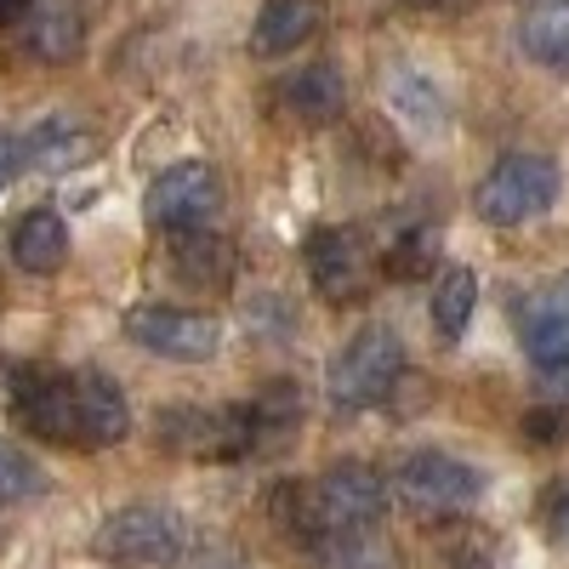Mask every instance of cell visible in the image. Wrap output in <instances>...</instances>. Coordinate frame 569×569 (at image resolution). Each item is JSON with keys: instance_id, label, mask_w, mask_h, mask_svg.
Instances as JSON below:
<instances>
[{"instance_id": "cell-1", "label": "cell", "mask_w": 569, "mask_h": 569, "mask_svg": "<svg viewBox=\"0 0 569 569\" xmlns=\"http://www.w3.org/2000/svg\"><path fill=\"white\" fill-rule=\"evenodd\" d=\"M91 552L114 569H166L188 552V518L160 501H131L98 525Z\"/></svg>"}, {"instance_id": "cell-2", "label": "cell", "mask_w": 569, "mask_h": 569, "mask_svg": "<svg viewBox=\"0 0 569 569\" xmlns=\"http://www.w3.org/2000/svg\"><path fill=\"white\" fill-rule=\"evenodd\" d=\"M558 188H563V177L547 154H501L485 171V182L472 188V211L490 228H512V222L541 217L558 200Z\"/></svg>"}, {"instance_id": "cell-3", "label": "cell", "mask_w": 569, "mask_h": 569, "mask_svg": "<svg viewBox=\"0 0 569 569\" xmlns=\"http://www.w3.org/2000/svg\"><path fill=\"white\" fill-rule=\"evenodd\" d=\"M405 376V342L393 325H365L359 337L330 365V405L337 410H370L393 393Z\"/></svg>"}, {"instance_id": "cell-4", "label": "cell", "mask_w": 569, "mask_h": 569, "mask_svg": "<svg viewBox=\"0 0 569 569\" xmlns=\"http://www.w3.org/2000/svg\"><path fill=\"white\" fill-rule=\"evenodd\" d=\"M393 496L410 512L445 518V512H461V507H472L485 496V472L467 467L461 456H445V450H416L393 472Z\"/></svg>"}, {"instance_id": "cell-5", "label": "cell", "mask_w": 569, "mask_h": 569, "mask_svg": "<svg viewBox=\"0 0 569 569\" xmlns=\"http://www.w3.org/2000/svg\"><path fill=\"white\" fill-rule=\"evenodd\" d=\"M126 337L142 353H160L177 365H206L222 348V325L211 313H188V308H131L126 313Z\"/></svg>"}, {"instance_id": "cell-6", "label": "cell", "mask_w": 569, "mask_h": 569, "mask_svg": "<svg viewBox=\"0 0 569 569\" xmlns=\"http://www.w3.org/2000/svg\"><path fill=\"white\" fill-rule=\"evenodd\" d=\"M313 507H319L325 536H353V530H370L388 512V485L365 461H337L313 485Z\"/></svg>"}, {"instance_id": "cell-7", "label": "cell", "mask_w": 569, "mask_h": 569, "mask_svg": "<svg viewBox=\"0 0 569 569\" xmlns=\"http://www.w3.org/2000/svg\"><path fill=\"white\" fill-rule=\"evenodd\" d=\"M142 206H149V217L160 228H177V233L211 228V217L222 211V177L200 160H182V166H171L149 182V200Z\"/></svg>"}, {"instance_id": "cell-8", "label": "cell", "mask_w": 569, "mask_h": 569, "mask_svg": "<svg viewBox=\"0 0 569 569\" xmlns=\"http://www.w3.org/2000/svg\"><path fill=\"white\" fill-rule=\"evenodd\" d=\"M160 445L177 456H206V461H240L257 450L246 410H166Z\"/></svg>"}, {"instance_id": "cell-9", "label": "cell", "mask_w": 569, "mask_h": 569, "mask_svg": "<svg viewBox=\"0 0 569 569\" xmlns=\"http://www.w3.org/2000/svg\"><path fill=\"white\" fill-rule=\"evenodd\" d=\"M308 273L325 302H353L370 284V246L359 228H319L308 240Z\"/></svg>"}, {"instance_id": "cell-10", "label": "cell", "mask_w": 569, "mask_h": 569, "mask_svg": "<svg viewBox=\"0 0 569 569\" xmlns=\"http://www.w3.org/2000/svg\"><path fill=\"white\" fill-rule=\"evenodd\" d=\"M12 410H18V421L29 427L34 439L80 450V439H74V388H69V376L12 370Z\"/></svg>"}, {"instance_id": "cell-11", "label": "cell", "mask_w": 569, "mask_h": 569, "mask_svg": "<svg viewBox=\"0 0 569 569\" xmlns=\"http://www.w3.org/2000/svg\"><path fill=\"white\" fill-rule=\"evenodd\" d=\"M69 388H74V439H80V450H109L131 433V410H126V393H120L114 376L74 370Z\"/></svg>"}, {"instance_id": "cell-12", "label": "cell", "mask_w": 569, "mask_h": 569, "mask_svg": "<svg viewBox=\"0 0 569 569\" xmlns=\"http://www.w3.org/2000/svg\"><path fill=\"white\" fill-rule=\"evenodd\" d=\"M233 268H240V251L211 228H188L171 240V273L194 291H222V284H233Z\"/></svg>"}, {"instance_id": "cell-13", "label": "cell", "mask_w": 569, "mask_h": 569, "mask_svg": "<svg viewBox=\"0 0 569 569\" xmlns=\"http://www.w3.org/2000/svg\"><path fill=\"white\" fill-rule=\"evenodd\" d=\"M325 23V0H268L251 23V52L257 58H284L302 40H313Z\"/></svg>"}, {"instance_id": "cell-14", "label": "cell", "mask_w": 569, "mask_h": 569, "mask_svg": "<svg viewBox=\"0 0 569 569\" xmlns=\"http://www.w3.org/2000/svg\"><path fill=\"white\" fill-rule=\"evenodd\" d=\"M29 52L40 63H74L86 52V12H80V0H34V12H29Z\"/></svg>"}, {"instance_id": "cell-15", "label": "cell", "mask_w": 569, "mask_h": 569, "mask_svg": "<svg viewBox=\"0 0 569 569\" xmlns=\"http://www.w3.org/2000/svg\"><path fill=\"white\" fill-rule=\"evenodd\" d=\"M525 353L547 376H569V297L558 284L525 308Z\"/></svg>"}, {"instance_id": "cell-16", "label": "cell", "mask_w": 569, "mask_h": 569, "mask_svg": "<svg viewBox=\"0 0 569 569\" xmlns=\"http://www.w3.org/2000/svg\"><path fill=\"white\" fill-rule=\"evenodd\" d=\"M284 109H291L302 126H330L342 120L348 109V86H342V69L337 63H308L284 80Z\"/></svg>"}, {"instance_id": "cell-17", "label": "cell", "mask_w": 569, "mask_h": 569, "mask_svg": "<svg viewBox=\"0 0 569 569\" xmlns=\"http://www.w3.org/2000/svg\"><path fill=\"white\" fill-rule=\"evenodd\" d=\"M63 257H69V222L52 206L23 211V222L12 233V262L23 273H52V268H63Z\"/></svg>"}, {"instance_id": "cell-18", "label": "cell", "mask_w": 569, "mask_h": 569, "mask_svg": "<svg viewBox=\"0 0 569 569\" xmlns=\"http://www.w3.org/2000/svg\"><path fill=\"white\" fill-rule=\"evenodd\" d=\"M518 46L547 69H569V0H530L518 18Z\"/></svg>"}, {"instance_id": "cell-19", "label": "cell", "mask_w": 569, "mask_h": 569, "mask_svg": "<svg viewBox=\"0 0 569 569\" xmlns=\"http://www.w3.org/2000/svg\"><path fill=\"white\" fill-rule=\"evenodd\" d=\"M98 154V137L80 126H34L23 137V171H74Z\"/></svg>"}, {"instance_id": "cell-20", "label": "cell", "mask_w": 569, "mask_h": 569, "mask_svg": "<svg viewBox=\"0 0 569 569\" xmlns=\"http://www.w3.org/2000/svg\"><path fill=\"white\" fill-rule=\"evenodd\" d=\"M240 410H246V427H251V445L262 450V445H273L284 433H297V421H302V388L297 382H268Z\"/></svg>"}, {"instance_id": "cell-21", "label": "cell", "mask_w": 569, "mask_h": 569, "mask_svg": "<svg viewBox=\"0 0 569 569\" xmlns=\"http://www.w3.org/2000/svg\"><path fill=\"white\" fill-rule=\"evenodd\" d=\"M472 308H479V273L472 268H445L439 284H433V325H439V337L456 342L461 330L472 325Z\"/></svg>"}, {"instance_id": "cell-22", "label": "cell", "mask_w": 569, "mask_h": 569, "mask_svg": "<svg viewBox=\"0 0 569 569\" xmlns=\"http://www.w3.org/2000/svg\"><path fill=\"white\" fill-rule=\"evenodd\" d=\"M268 518L291 536L297 547H319L325 541V525H319V507H313V485H297L284 479L268 490Z\"/></svg>"}, {"instance_id": "cell-23", "label": "cell", "mask_w": 569, "mask_h": 569, "mask_svg": "<svg viewBox=\"0 0 569 569\" xmlns=\"http://www.w3.org/2000/svg\"><path fill=\"white\" fill-rule=\"evenodd\" d=\"M313 569H393V552H388V541H376L370 530L325 536L313 547Z\"/></svg>"}, {"instance_id": "cell-24", "label": "cell", "mask_w": 569, "mask_h": 569, "mask_svg": "<svg viewBox=\"0 0 569 569\" xmlns=\"http://www.w3.org/2000/svg\"><path fill=\"white\" fill-rule=\"evenodd\" d=\"M393 103L405 120H416L421 131H439L445 126V98H439V86L427 80V74H399L393 80Z\"/></svg>"}, {"instance_id": "cell-25", "label": "cell", "mask_w": 569, "mask_h": 569, "mask_svg": "<svg viewBox=\"0 0 569 569\" xmlns=\"http://www.w3.org/2000/svg\"><path fill=\"white\" fill-rule=\"evenodd\" d=\"M40 490H46L40 467L23 450H12L7 439H0V501H34Z\"/></svg>"}, {"instance_id": "cell-26", "label": "cell", "mask_w": 569, "mask_h": 569, "mask_svg": "<svg viewBox=\"0 0 569 569\" xmlns=\"http://www.w3.org/2000/svg\"><path fill=\"white\" fill-rule=\"evenodd\" d=\"M433 251H439V233L433 228H416V233H405V240L388 251V273L393 279H416V273H427Z\"/></svg>"}, {"instance_id": "cell-27", "label": "cell", "mask_w": 569, "mask_h": 569, "mask_svg": "<svg viewBox=\"0 0 569 569\" xmlns=\"http://www.w3.org/2000/svg\"><path fill=\"white\" fill-rule=\"evenodd\" d=\"M177 569H251L233 547H200V552H182Z\"/></svg>"}, {"instance_id": "cell-28", "label": "cell", "mask_w": 569, "mask_h": 569, "mask_svg": "<svg viewBox=\"0 0 569 569\" xmlns=\"http://www.w3.org/2000/svg\"><path fill=\"white\" fill-rule=\"evenodd\" d=\"M12 177H23V137L0 131V188H7Z\"/></svg>"}, {"instance_id": "cell-29", "label": "cell", "mask_w": 569, "mask_h": 569, "mask_svg": "<svg viewBox=\"0 0 569 569\" xmlns=\"http://www.w3.org/2000/svg\"><path fill=\"white\" fill-rule=\"evenodd\" d=\"M525 433H530V439H558V433H563V416H552V410H536V416L525 421Z\"/></svg>"}, {"instance_id": "cell-30", "label": "cell", "mask_w": 569, "mask_h": 569, "mask_svg": "<svg viewBox=\"0 0 569 569\" xmlns=\"http://www.w3.org/2000/svg\"><path fill=\"white\" fill-rule=\"evenodd\" d=\"M552 536L569 547V490H563V496H558V507H552Z\"/></svg>"}, {"instance_id": "cell-31", "label": "cell", "mask_w": 569, "mask_h": 569, "mask_svg": "<svg viewBox=\"0 0 569 569\" xmlns=\"http://www.w3.org/2000/svg\"><path fill=\"white\" fill-rule=\"evenodd\" d=\"M29 7H34V0H0V29H7V23H18Z\"/></svg>"}, {"instance_id": "cell-32", "label": "cell", "mask_w": 569, "mask_h": 569, "mask_svg": "<svg viewBox=\"0 0 569 569\" xmlns=\"http://www.w3.org/2000/svg\"><path fill=\"white\" fill-rule=\"evenodd\" d=\"M410 7H445V0H410Z\"/></svg>"}, {"instance_id": "cell-33", "label": "cell", "mask_w": 569, "mask_h": 569, "mask_svg": "<svg viewBox=\"0 0 569 569\" xmlns=\"http://www.w3.org/2000/svg\"><path fill=\"white\" fill-rule=\"evenodd\" d=\"M558 291H563V297H569V279H558Z\"/></svg>"}]
</instances>
